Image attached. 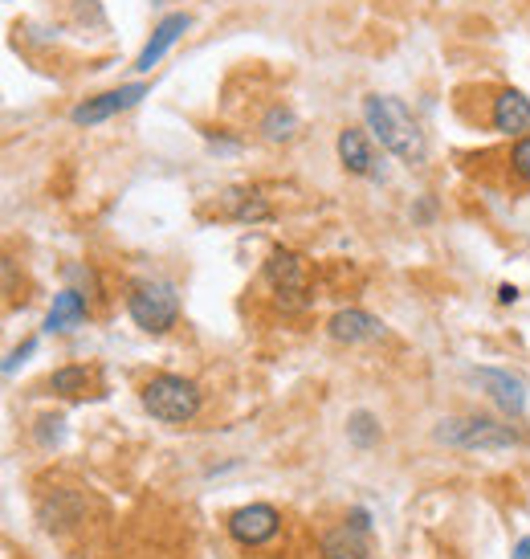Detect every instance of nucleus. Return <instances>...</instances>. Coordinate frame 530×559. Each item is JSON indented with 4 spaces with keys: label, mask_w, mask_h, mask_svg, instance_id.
Wrapping results in <instances>:
<instances>
[{
    "label": "nucleus",
    "mask_w": 530,
    "mask_h": 559,
    "mask_svg": "<svg viewBox=\"0 0 530 559\" xmlns=\"http://www.w3.org/2000/svg\"><path fill=\"white\" fill-rule=\"evenodd\" d=\"M363 123L372 131V140L388 156L408 164V168H421L424 159H429V135H424L417 115L400 98H392V94H368L363 98Z\"/></svg>",
    "instance_id": "nucleus-1"
},
{
    "label": "nucleus",
    "mask_w": 530,
    "mask_h": 559,
    "mask_svg": "<svg viewBox=\"0 0 530 559\" xmlns=\"http://www.w3.org/2000/svg\"><path fill=\"white\" fill-rule=\"evenodd\" d=\"M127 314L147 335H168L180 323V295L168 278H135L127 286Z\"/></svg>",
    "instance_id": "nucleus-2"
},
{
    "label": "nucleus",
    "mask_w": 530,
    "mask_h": 559,
    "mask_svg": "<svg viewBox=\"0 0 530 559\" xmlns=\"http://www.w3.org/2000/svg\"><path fill=\"white\" fill-rule=\"evenodd\" d=\"M140 401H143V408L156 420H164V425H188V420H196L204 396L196 380L164 372V376H152V380L143 384Z\"/></svg>",
    "instance_id": "nucleus-3"
},
{
    "label": "nucleus",
    "mask_w": 530,
    "mask_h": 559,
    "mask_svg": "<svg viewBox=\"0 0 530 559\" xmlns=\"http://www.w3.org/2000/svg\"><path fill=\"white\" fill-rule=\"evenodd\" d=\"M433 437L441 445H453V450H515L522 441L518 429L490 417H445Z\"/></svg>",
    "instance_id": "nucleus-4"
},
{
    "label": "nucleus",
    "mask_w": 530,
    "mask_h": 559,
    "mask_svg": "<svg viewBox=\"0 0 530 559\" xmlns=\"http://www.w3.org/2000/svg\"><path fill=\"white\" fill-rule=\"evenodd\" d=\"M262 274H265L269 290L278 295V302L286 307V311L306 307V262H302V253L278 246L274 253H269V262H265Z\"/></svg>",
    "instance_id": "nucleus-5"
},
{
    "label": "nucleus",
    "mask_w": 530,
    "mask_h": 559,
    "mask_svg": "<svg viewBox=\"0 0 530 559\" xmlns=\"http://www.w3.org/2000/svg\"><path fill=\"white\" fill-rule=\"evenodd\" d=\"M147 94H152V91H147V82H131V86H119V91L94 94V98H86V103H79V107L70 110V123H74V127L107 123V119H115V115L131 110L135 103H143Z\"/></svg>",
    "instance_id": "nucleus-6"
},
{
    "label": "nucleus",
    "mask_w": 530,
    "mask_h": 559,
    "mask_svg": "<svg viewBox=\"0 0 530 559\" xmlns=\"http://www.w3.org/2000/svg\"><path fill=\"white\" fill-rule=\"evenodd\" d=\"M225 527H229V535H233V544L262 547L278 535L281 514L274 511L269 502H250V507H237V511L229 514V523H225Z\"/></svg>",
    "instance_id": "nucleus-7"
},
{
    "label": "nucleus",
    "mask_w": 530,
    "mask_h": 559,
    "mask_svg": "<svg viewBox=\"0 0 530 559\" xmlns=\"http://www.w3.org/2000/svg\"><path fill=\"white\" fill-rule=\"evenodd\" d=\"M330 340L335 343H347V347H356V343H375L388 335V326L384 319H375V314L359 311V307H347V311H335L330 314Z\"/></svg>",
    "instance_id": "nucleus-8"
},
{
    "label": "nucleus",
    "mask_w": 530,
    "mask_h": 559,
    "mask_svg": "<svg viewBox=\"0 0 530 559\" xmlns=\"http://www.w3.org/2000/svg\"><path fill=\"white\" fill-rule=\"evenodd\" d=\"M473 380L485 389V396L498 404L502 413H510V417H522L527 413V384L518 380V376L502 372V368H478Z\"/></svg>",
    "instance_id": "nucleus-9"
},
{
    "label": "nucleus",
    "mask_w": 530,
    "mask_h": 559,
    "mask_svg": "<svg viewBox=\"0 0 530 559\" xmlns=\"http://www.w3.org/2000/svg\"><path fill=\"white\" fill-rule=\"evenodd\" d=\"M335 152H339V164H344L347 176H380L368 127H344L339 140H335Z\"/></svg>",
    "instance_id": "nucleus-10"
},
{
    "label": "nucleus",
    "mask_w": 530,
    "mask_h": 559,
    "mask_svg": "<svg viewBox=\"0 0 530 559\" xmlns=\"http://www.w3.org/2000/svg\"><path fill=\"white\" fill-rule=\"evenodd\" d=\"M490 127L498 135H510V140H522L530 135V98L522 91H502L490 107Z\"/></svg>",
    "instance_id": "nucleus-11"
},
{
    "label": "nucleus",
    "mask_w": 530,
    "mask_h": 559,
    "mask_svg": "<svg viewBox=\"0 0 530 559\" xmlns=\"http://www.w3.org/2000/svg\"><path fill=\"white\" fill-rule=\"evenodd\" d=\"M188 25H192V16H188V13H168V16H164L156 29H152V37H147V46L140 49L135 70H140V74H152V66H159V58H164V53H168V49H172L176 41L188 33Z\"/></svg>",
    "instance_id": "nucleus-12"
},
{
    "label": "nucleus",
    "mask_w": 530,
    "mask_h": 559,
    "mask_svg": "<svg viewBox=\"0 0 530 559\" xmlns=\"http://www.w3.org/2000/svg\"><path fill=\"white\" fill-rule=\"evenodd\" d=\"M86 319H91V302H86V295L74 290V286H65V290L53 295V307H49V314H46V331L49 335H65V331L82 326Z\"/></svg>",
    "instance_id": "nucleus-13"
},
{
    "label": "nucleus",
    "mask_w": 530,
    "mask_h": 559,
    "mask_svg": "<svg viewBox=\"0 0 530 559\" xmlns=\"http://www.w3.org/2000/svg\"><path fill=\"white\" fill-rule=\"evenodd\" d=\"M363 535L368 531L351 527V523L327 531L323 535V559H368V539Z\"/></svg>",
    "instance_id": "nucleus-14"
},
{
    "label": "nucleus",
    "mask_w": 530,
    "mask_h": 559,
    "mask_svg": "<svg viewBox=\"0 0 530 559\" xmlns=\"http://www.w3.org/2000/svg\"><path fill=\"white\" fill-rule=\"evenodd\" d=\"M220 204H225V213H229L233 221H241V225L269 221V204H265L257 192H250V188H229V192L220 197Z\"/></svg>",
    "instance_id": "nucleus-15"
},
{
    "label": "nucleus",
    "mask_w": 530,
    "mask_h": 559,
    "mask_svg": "<svg viewBox=\"0 0 530 559\" xmlns=\"http://www.w3.org/2000/svg\"><path fill=\"white\" fill-rule=\"evenodd\" d=\"M91 389H94V372L82 368V364H65V368H58V372L49 376V392H58L65 401H79Z\"/></svg>",
    "instance_id": "nucleus-16"
},
{
    "label": "nucleus",
    "mask_w": 530,
    "mask_h": 559,
    "mask_svg": "<svg viewBox=\"0 0 530 559\" xmlns=\"http://www.w3.org/2000/svg\"><path fill=\"white\" fill-rule=\"evenodd\" d=\"M257 131H262L265 143H290L298 135V115L290 107H269L262 115V123H257Z\"/></svg>",
    "instance_id": "nucleus-17"
},
{
    "label": "nucleus",
    "mask_w": 530,
    "mask_h": 559,
    "mask_svg": "<svg viewBox=\"0 0 530 559\" xmlns=\"http://www.w3.org/2000/svg\"><path fill=\"white\" fill-rule=\"evenodd\" d=\"M380 437H384V429H380V417H375V413L356 408V413L347 417V441H351L356 450H372V445H380Z\"/></svg>",
    "instance_id": "nucleus-18"
},
{
    "label": "nucleus",
    "mask_w": 530,
    "mask_h": 559,
    "mask_svg": "<svg viewBox=\"0 0 530 559\" xmlns=\"http://www.w3.org/2000/svg\"><path fill=\"white\" fill-rule=\"evenodd\" d=\"M65 278H70V286H74V290H82L86 298L98 295V274H94L91 265H82V262L65 265Z\"/></svg>",
    "instance_id": "nucleus-19"
},
{
    "label": "nucleus",
    "mask_w": 530,
    "mask_h": 559,
    "mask_svg": "<svg viewBox=\"0 0 530 559\" xmlns=\"http://www.w3.org/2000/svg\"><path fill=\"white\" fill-rule=\"evenodd\" d=\"M510 168H515V176L522 185H530V135L515 140V147H510Z\"/></svg>",
    "instance_id": "nucleus-20"
},
{
    "label": "nucleus",
    "mask_w": 530,
    "mask_h": 559,
    "mask_svg": "<svg viewBox=\"0 0 530 559\" xmlns=\"http://www.w3.org/2000/svg\"><path fill=\"white\" fill-rule=\"evenodd\" d=\"M62 425H65L62 417H41L37 420V441H41L46 450H53V445L62 441Z\"/></svg>",
    "instance_id": "nucleus-21"
},
{
    "label": "nucleus",
    "mask_w": 530,
    "mask_h": 559,
    "mask_svg": "<svg viewBox=\"0 0 530 559\" xmlns=\"http://www.w3.org/2000/svg\"><path fill=\"white\" fill-rule=\"evenodd\" d=\"M33 352H37V340H25L21 347H16V352H9V359H4V376H13L16 368L25 364V356H33Z\"/></svg>",
    "instance_id": "nucleus-22"
},
{
    "label": "nucleus",
    "mask_w": 530,
    "mask_h": 559,
    "mask_svg": "<svg viewBox=\"0 0 530 559\" xmlns=\"http://www.w3.org/2000/svg\"><path fill=\"white\" fill-rule=\"evenodd\" d=\"M208 143L217 147V152H241V140H229V135H213V131H204Z\"/></svg>",
    "instance_id": "nucleus-23"
},
{
    "label": "nucleus",
    "mask_w": 530,
    "mask_h": 559,
    "mask_svg": "<svg viewBox=\"0 0 530 559\" xmlns=\"http://www.w3.org/2000/svg\"><path fill=\"white\" fill-rule=\"evenodd\" d=\"M498 302H502V307L518 302V286H498Z\"/></svg>",
    "instance_id": "nucleus-24"
},
{
    "label": "nucleus",
    "mask_w": 530,
    "mask_h": 559,
    "mask_svg": "<svg viewBox=\"0 0 530 559\" xmlns=\"http://www.w3.org/2000/svg\"><path fill=\"white\" fill-rule=\"evenodd\" d=\"M515 559H530V535L515 544Z\"/></svg>",
    "instance_id": "nucleus-25"
},
{
    "label": "nucleus",
    "mask_w": 530,
    "mask_h": 559,
    "mask_svg": "<svg viewBox=\"0 0 530 559\" xmlns=\"http://www.w3.org/2000/svg\"><path fill=\"white\" fill-rule=\"evenodd\" d=\"M433 217V201H424L421 209H417V221H429Z\"/></svg>",
    "instance_id": "nucleus-26"
},
{
    "label": "nucleus",
    "mask_w": 530,
    "mask_h": 559,
    "mask_svg": "<svg viewBox=\"0 0 530 559\" xmlns=\"http://www.w3.org/2000/svg\"><path fill=\"white\" fill-rule=\"evenodd\" d=\"M156 4H164V0H156Z\"/></svg>",
    "instance_id": "nucleus-27"
}]
</instances>
